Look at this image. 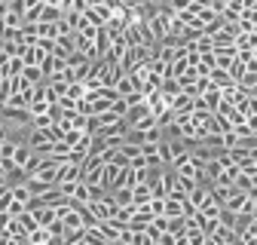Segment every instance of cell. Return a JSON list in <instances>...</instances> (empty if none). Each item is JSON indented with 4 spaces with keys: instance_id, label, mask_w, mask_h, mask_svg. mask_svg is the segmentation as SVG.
<instances>
[{
    "instance_id": "obj_21",
    "label": "cell",
    "mask_w": 257,
    "mask_h": 245,
    "mask_svg": "<svg viewBox=\"0 0 257 245\" xmlns=\"http://www.w3.org/2000/svg\"><path fill=\"white\" fill-rule=\"evenodd\" d=\"M150 208L153 214H166V199H150Z\"/></svg>"
},
{
    "instance_id": "obj_18",
    "label": "cell",
    "mask_w": 257,
    "mask_h": 245,
    "mask_svg": "<svg viewBox=\"0 0 257 245\" xmlns=\"http://www.w3.org/2000/svg\"><path fill=\"white\" fill-rule=\"evenodd\" d=\"M13 92H16V83H13V77H4V83H0V107H4V104L13 98Z\"/></svg>"
},
{
    "instance_id": "obj_3",
    "label": "cell",
    "mask_w": 257,
    "mask_h": 245,
    "mask_svg": "<svg viewBox=\"0 0 257 245\" xmlns=\"http://www.w3.org/2000/svg\"><path fill=\"white\" fill-rule=\"evenodd\" d=\"M214 58H217V68L230 71V65L239 58V49H236V46H217V49H214Z\"/></svg>"
},
{
    "instance_id": "obj_11",
    "label": "cell",
    "mask_w": 257,
    "mask_h": 245,
    "mask_svg": "<svg viewBox=\"0 0 257 245\" xmlns=\"http://www.w3.org/2000/svg\"><path fill=\"white\" fill-rule=\"evenodd\" d=\"M49 52H43L40 46H25V65H43V58H46Z\"/></svg>"
},
{
    "instance_id": "obj_13",
    "label": "cell",
    "mask_w": 257,
    "mask_h": 245,
    "mask_svg": "<svg viewBox=\"0 0 257 245\" xmlns=\"http://www.w3.org/2000/svg\"><path fill=\"white\" fill-rule=\"evenodd\" d=\"M19 221H22L25 233H34V230L40 227V221H37V211H34V208H28V211H22V214H19Z\"/></svg>"
},
{
    "instance_id": "obj_6",
    "label": "cell",
    "mask_w": 257,
    "mask_h": 245,
    "mask_svg": "<svg viewBox=\"0 0 257 245\" xmlns=\"http://www.w3.org/2000/svg\"><path fill=\"white\" fill-rule=\"evenodd\" d=\"M116 119H122V116H119V113H113V107H110V110H104V113H95V116H92V132H98V129L110 126V122H116Z\"/></svg>"
},
{
    "instance_id": "obj_25",
    "label": "cell",
    "mask_w": 257,
    "mask_h": 245,
    "mask_svg": "<svg viewBox=\"0 0 257 245\" xmlns=\"http://www.w3.org/2000/svg\"><path fill=\"white\" fill-rule=\"evenodd\" d=\"M7 10V0H0V13H4Z\"/></svg>"
},
{
    "instance_id": "obj_10",
    "label": "cell",
    "mask_w": 257,
    "mask_h": 245,
    "mask_svg": "<svg viewBox=\"0 0 257 245\" xmlns=\"http://www.w3.org/2000/svg\"><path fill=\"white\" fill-rule=\"evenodd\" d=\"M135 205H147L150 199H153V187H150V181H141V184H135Z\"/></svg>"
},
{
    "instance_id": "obj_4",
    "label": "cell",
    "mask_w": 257,
    "mask_h": 245,
    "mask_svg": "<svg viewBox=\"0 0 257 245\" xmlns=\"http://www.w3.org/2000/svg\"><path fill=\"white\" fill-rule=\"evenodd\" d=\"M166 214H169V218H184V214H190V211H187V199L169 196V199H166Z\"/></svg>"
},
{
    "instance_id": "obj_1",
    "label": "cell",
    "mask_w": 257,
    "mask_h": 245,
    "mask_svg": "<svg viewBox=\"0 0 257 245\" xmlns=\"http://www.w3.org/2000/svg\"><path fill=\"white\" fill-rule=\"evenodd\" d=\"M125 169H128V160L122 157V153H116L110 163H104V190H116L119 187Z\"/></svg>"
},
{
    "instance_id": "obj_14",
    "label": "cell",
    "mask_w": 257,
    "mask_h": 245,
    "mask_svg": "<svg viewBox=\"0 0 257 245\" xmlns=\"http://www.w3.org/2000/svg\"><path fill=\"white\" fill-rule=\"evenodd\" d=\"M83 239H86L89 245H107V236H104V233L98 230V224H92V227H86Z\"/></svg>"
},
{
    "instance_id": "obj_17",
    "label": "cell",
    "mask_w": 257,
    "mask_h": 245,
    "mask_svg": "<svg viewBox=\"0 0 257 245\" xmlns=\"http://www.w3.org/2000/svg\"><path fill=\"white\" fill-rule=\"evenodd\" d=\"M190 71H193V65H190L187 55H181V58L172 61V77H184V74H190Z\"/></svg>"
},
{
    "instance_id": "obj_24",
    "label": "cell",
    "mask_w": 257,
    "mask_h": 245,
    "mask_svg": "<svg viewBox=\"0 0 257 245\" xmlns=\"http://www.w3.org/2000/svg\"><path fill=\"white\" fill-rule=\"evenodd\" d=\"M7 184H10V175H7V172H0V187H7Z\"/></svg>"
},
{
    "instance_id": "obj_12",
    "label": "cell",
    "mask_w": 257,
    "mask_h": 245,
    "mask_svg": "<svg viewBox=\"0 0 257 245\" xmlns=\"http://www.w3.org/2000/svg\"><path fill=\"white\" fill-rule=\"evenodd\" d=\"M236 49H257V34L254 31H239L236 34Z\"/></svg>"
},
{
    "instance_id": "obj_19",
    "label": "cell",
    "mask_w": 257,
    "mask_h": 245,
    "mask_svg": "<svg viewBox=\"0 0 257 245\" xmlns=\"http://www.w3.org/2000/svg\"><path fill=\"white\" fill-rule=\"evenodd\" d=\"M230 74H233V80L239 83V80H242V77L248 74V65H245V61H242V58H236V61H233V65H230Z\"/></svg>"
},
{
    "instance_id": "obj_15",
    "label": "cell",
    "mask_w": 257,
    "mask_h": 245,
    "mask_svg": "<svg viewBox=\"0 0 257 245\" xmlns=\"http://www.w3.org/2000/svg\"><path fill=\"white\" fill-rule=\"evenodd\" d=\"M28 239H31V245H52V233H49V227H37L34 233H28Z\"/></svg>"
},
{
    "instance_id": "obj_7",
    "label": "cell",
    "mask_w": 257,
    "mask_h": 245,
    "mask_svg": "<svg viewBox=\"0 0 257 245\" xmlns=\"http://www.w3.org/2000/svg\"><path fill=\"white\" fill-rule=\"evenodd\" d=\"M166 230H169V214H156V218H153V221L147 224V233L153 236V242H156L159 236H163Z\"/></svg>"
},
{
    "instance_id": "obj_27",
    "label": "cell",
    "mask_w": 257,
    "mask_h": 245,
    "mask_svg": "<svg viewBox=\"0 0 257 245\" xmlns=\"http://www.w3.org/2000/svg\"><path fill=\"white\" fill-rule=\"evenodd\" d=\"M125 245H128V242H125Z\"/></svg>"
},
{
    "instance_id": "obj_26",
    "label": "cell",
    "mask_w": 257,
    "mask_h": 245,
    "mask_svg": "<svg viewBox=\"0 0 257 245\" xmlns=\"http://www.w3.org/2000/svg\"><path fill=\"white\" fill-rule=\"evenodd\" d=\"M254 147H257V138H254Z\"/></svg>"
},
{
    "instance_id": "obj_16",
    "label": "cell",
    "mask_w": 257,
    "mask_h": 245,
    "mask_svg": "<svg viewBox=\"0 0 257 245\" xmlns=\"http://www.w3.org/2000/svg\"><path fill=\"white\" fill-rule=\"evenodd\" d=\"M113 89L119 92V95H132V92H141V89H135V83H132V77H128V74H122V77L113 83Z\"/></svg>"
},
{
    "instance_id": "obj_9",
    "label": "cell",
    "mask_w": 257,
    "mask_h": 245,
    "mask_svg": "<svg viewBox=\"0 0 257 245\" xmlns=\"http://www.w3.org/2000/svg\"><path fill=\"white\" fill-rule=\"evenodd\" d=\"M211 83H214V89H227V86H236L233 74H230V71H223V68H214V71H211Z\"/></svg>"
},
{
    "instance_id": "obj_20",
    "label": "cell",
    "mask_w": 257,
    "mask_h": 245,
    "mask_svg": "<svg viewBox=\"0 0 257 245\" xmlns=\"http://www.w3.org/2000/svg\"><path fill=\"white\" fill-rule=\"evenodd\" d=\"M233 110H236L233 101H227V98H220V101H217V113H220V116H230Z\"/></svg>"
},
{
    "instance_id": "obj_5",
    "label": "cell",
    "mask_w": 257,
    "mask_h": 245,
    "mask_svg": "<svg viewBox=\"0 0 257 245\" xmlns=\"http://www.w3.org/2000/svg\"><path fill=\"white\" fill-rule=\"evenodd\" d=\"M187 110H193V95L190 92H178V95L172 98V116L175 113H187Z\"/></svg>"
},
{
    "instance_id": "obj_8",
    "label": "cell",
    "mask_w": 257,
    "mask_h": 245,
    "mask_svg": "<svg viewBox=\"0 0 257 245\" xmlns=\"http://www.w3.org/2000/svg\"><path fill=\"white\" fill-rule=\"evenodd\" d=\"M113 199H116V208H122V205H135V190L125 187V184H119V187L113 190Z\"/></svg>"
},
{
    "instance_id": "obj_23",
    "label": "cell",
    "mask_w": 257,
    "mask_h": 245,
    "mask_svg": "<svg viewBox=\"0 0 257 245\" xmlns=\"http://www.w3.org/2000/svg\"><path fill=\"white\" fill-rule=\"evenodd\" d=\"M239 58L245 61V65H251V61H254V49H239Z\"/></svg>"
},
{
    "instance_id": "obj_22",
    "label": "cell",
    "mask_w": 257,
    "mask_h": 245,
    "mask_svg": "<svg viewBox=\"0 0 257 245\" xmlns=\"http://www.w3.org/2000/svg\"><path fill=\"white\" fill-rule=\"evenodd\" d=\"M7 138H10V126H7V119L0 116V144H4Z\"/></svg>"
},
{
    "instance_id": "obj_2",
    "label": "cell",
    "mask_w": 257,
    "mask_h": 245,
    "mask_svg": "<svg viewBox=\"0 0 257 245\" xmlns=\"http://www.w3.org/2000/svg\"><path fill=\"white\" fill-rule=\"evenodd\" d=\"M43 7H46V0H25V10H22L25 25H37L43 16Z\"/></svg>"
}]
</instances>
